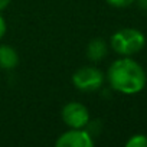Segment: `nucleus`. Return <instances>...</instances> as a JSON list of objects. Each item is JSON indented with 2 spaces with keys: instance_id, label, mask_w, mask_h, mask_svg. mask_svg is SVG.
<instances>
[{
  "instance_id": "1",
  "label": "nucleus",
  "mask_w": 147,
  "mask_h": 147,
  "mask_svg": "<svg viewBox=\"0 0 147 147\" xmlns=\"http://www.w3.org/2000/svg\"><path fill=\"white\" fill-rule=\"evenodd\" d=\"M108 81L115 91L131 95L144 88L146 72L136 61L121 58L111 63L108 69Z\"/></svg>"
},
{
  "instance_id": "2",
  "label": "nucleus",
  "mask_w": 147,
  "mask_h": 147,
  "mask_svg": "<svg viewBox=\"0 0 147 147\" xmlns=\"http://www.w3.org/2000/svg\"><path fill=\"white\" fill-rule=\"evenodd\" d=\"M146 43V38L144 35L137 30V29H131V28H125L121 29L118 32H115L111 36V46L113 49L124 56L137 53L138 51L143 49Z\"/></svg>"
},
{
  "instance_id": "3",
  "label": "nucleus",
  "mask_w": 147,
  "mask_h": 147,
  "mask_svg": "<svg viewBox=\"0 0 147 147\" xmlns=\"http://www.w3.org/2000/svg\"><path fill=\"white\" fill-rule=\"evenodd\" d=\"M72 82L80 91L91 92V91H97L101 88L104 82V75L100 69L94 66H84L74 74Z\"/></svg>"
},
{
  "instance_id": "4",
  "label": "nucleus",
  "mask_w": 147,
  "mask_h": 147,
  "mask_svg": "<svg viewBox=\"0 0 147 147\" xmlns=\"http://www.w3.org/2000/svg\"><path fill=\"white\" fill-rule=\"evenodd\" d=\"M62 120L71 128H84L90 121V113L80 102H68L62 108Z\"/></svg>"
},
{
  "instance_id": "5",
  "label": "nucleus",
  "mask_w": 147,
  "mask_h": 147,
  "mask_svg": "<svg viewBox=\"0 0 147 147\" xmlns=\"http://www.w3.org/2000/svg\"><path fill=\"white\" fill-rule=\"evenodd\" d=\"M55 144L58 147H91L94 141L91 136L82 128H72L59 136Z\"/></svg>"
},
{
  "instance_id": "6",
  "label": "nucleus",
  "mask_w": 147,
  "mask_h": 147,
  "mask_svg": "<svg viewBox=\"0 0 147 147\" xmlns=\"http://www.w3.org/2000/svg\"><path fill=\"white\" fill-rule=\"evenodd\" d=\"M18 63H19V55L13 48H10L7 45L0 46V68L13 69L18 66Z\"/></svg>"
},
{
  "instance_id": "7",
  "label": "nucleus",
  "mask_w": 147,
  "mask_h": 147,
  "mask_svg": "<svg viewBox=\"0 0 147 147\" xmlns=\"http://www.w3.org/2000/svg\"><path fill=\"white\" fill-rule=\"evenodd\" d=\"M87 55L91 61H101L107 55V43L102 39H92L87 46Z\"/></svg>"
},
{
  "instance_id": "8",
  "label": "nucleus",
  "mask_w": 147,
  "mask_h": 147,
  "mask_svg": "<svg viewBox=\"0 0 147 147\" xmlns=\"http://www.w3.org/2000/svg\"><path fill=\"white\" fill-rule=\"evenodd\" d=\"M127 147H147V137L143 136V134H137V136H133L127 143H125Z\"/></svg>"
},
{
  "instance_id": "9",
  "label": "nucleus",
  "mask_w": 147,
  "mask_h": 147,
  "mask_svg": "<svg viewBox=\"0 0 147 147\" xmlns=\"http://www.w3.org/2000/svg\"><path fill=\"white\" fill-rule=\"evenodd\" d=\"M133 2H134V0H107L108 5H111L113 7H120V9L130 6Z\"/></svg>"
},
{
  "instance_id": "10",
  "label": "nucleus",
  "mask_w": 147,
  "mask_h": 147,
  "mask_svg": "<svg viewBox=\"0 0 147 147\" xmlns=\"http://www.w3.org/2000/svg\"><path fill=\"white\" fill-rule=\"evenodd\" d=\"M5 33H6V22H5L3 16L0 15V39L5 36Z\"/></svg>"
},
{
  "instance_id": "11",
  "label": "nucleus",
  "mask_w": 147,
  "mask_h": 147,
  "mask_svg": "<svg viewBox=\"0 0 147 147\" xmlns=\"http://www.w3.org/2000/svg\"><path fill=\"white\" fill-rule=\"evenodd\" d=\"M12 2V0H0V10H3L9 6V3Z\"/></svg>"
},
{
  "instance_id": "12",
  "label": "nucleus",
  "mask_w": 147,
  "mask_h": 147,
  "mask_svg": "<svg viewBox=\"0 0 147 147\" xmlns=\"http://www.w3.org/2000/svg\"><path fill=\"white\" fill-rule=\"evenodd\" d=\"M138 3H140V7L147 10V0H138Z\"/></svg>"
}]
</instances>
